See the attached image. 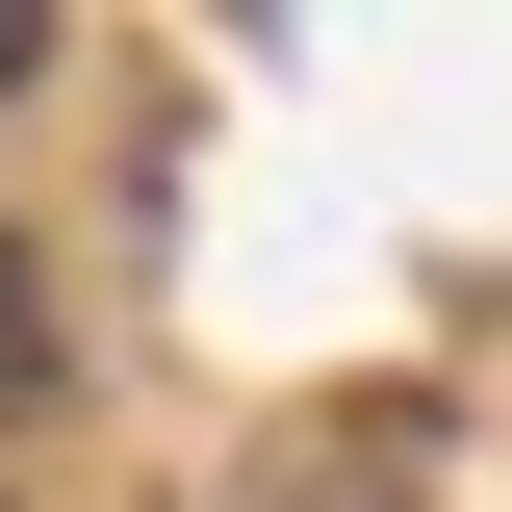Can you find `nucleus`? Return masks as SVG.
I'll list each match as a JSON object with an SVG mask.
<instances>
[{"label":"nucleus","mask_w":512,"mask_h":512,"mask_svg":"<svg viewBox=\"0 0 512 512\" xmlns=\"http://www.w3.org/2000/svg\"><path fill=\"white\" fill-rule=\"evenodd\" d=\"M0 384H52V282H26V231H0Z\"/></svg>","instance_id":"f257e3e1"},{"label":"nucleus","mask_w":512,"mask_h":512,"mask_svg":"<svg viewBox=\"0 0 512 512\" xmlns=\"http://www.w3.org/2000/svg\"><path fill=\"white\" fill-rule=\"evenodd\" d=\"M0 77H52V26H26V0H0Z\"/></svg>","instance_id":"f03ea898"}]
</instances>
